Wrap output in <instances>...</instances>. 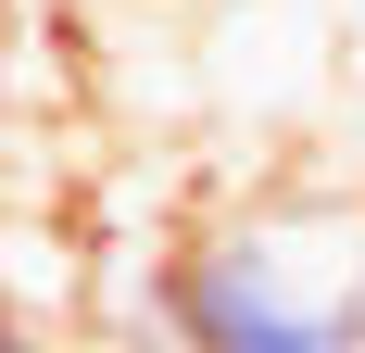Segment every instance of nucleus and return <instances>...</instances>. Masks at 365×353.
Returning a JSON list of instances; mask_svg holds the SVG:
<instances>
[{"instance_id":"1","label":"nucleus","mask_w":365,"mask_h":353,"mask_svg":"<svg viewBox=\"0 0 365 353\" xmlns=\"http://www.w3.org/2000/svg\"><path fill=\"white\" fill-rule=\"evenodd\" d=\"M177 353H365V214L340 189H277L164 252Z\"/></svg>"},{"instance_id":"2","label":"nucleus","mask_w":365,"mask_h":353,"mask_svg":"<svg viewBox=\"0 0 365 353\" xmlns=\"http://www.w3.org/2000/svg\"><path fill=\"white\" fill-rule=\"evenodd\" d=\"M0 353H76V341H0ZM101 353H126V341H101Z\"/></svg>"}]
</instances>
